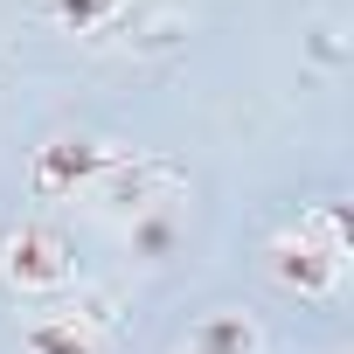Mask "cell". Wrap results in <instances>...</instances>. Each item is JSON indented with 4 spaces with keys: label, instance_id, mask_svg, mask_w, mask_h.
<instances>
[{
    "label": "cell",
    "instance_id": "cell-5",
    "mask_svg": "<svg viewBox=\"0 0 354 354\" xmlns=\"http://www.w3.org/2000/svg\"><path fill=\"white\" fill-rule=\"evenodd\" d=\"M181 354H264V326H257V313L223 306V313H202V319L188 326Z\"/></svg>",
    "mask_w": 354,
    "mask_h": 354
},
{
    "label": "cell",
    "instance_id": "cell-1",
    "mask_svg": "<svg viewBox=\"0 0 354 354\" xmlns=\"http://www.w3.org/2000/svg\"><path fill=\"white\" fill-rule=\"evenodd\" d=\"M347 257H354V236H347V216H340V202H313V209H299L285 230H271V243H264V271H271V285H285V292H299V299H340V285H347Z\"/></svg>",
    "mask_w": 354,
    "mask_h": 354
},
{
    "label": "cell",
    "instance_id": "cell-3",
    "mask_svg": "<svg viewBox=\"0 0 354 354\" xmlns=\"http://www.w3.org/2000/svg\"><path fill=\"white\" fill-rule=\"evenodd\" d=\"M118 160H125V146H111V139H97V132H56V139H42V146L28 153V188H35L42 202H63V195H77V188H97Z\"/></svg>",
    "mask_w": 354,
    "mask_h": 354
},
{
    "label": "cell",
    "instance_id": "cell-4",
    "mask_svg": "<svg viewBox=\"0 0 354 354\" xmlns=\"http://www.w3.org/2000/svg\"><path fill=\"white\" fill-rule=\"evenodd\" d=\"M28 354H111V313L97 306H63V313H35L21 326Z\"/></svg>",
    "mask_w": 354,
    "mask_h": 354
},
{
    "label": "cell",
    "instance_id": "cell-6",
    "mask_svg": "<svg viewBox=\"0 0 354 354\" xmlns=\"http://www.w3.org/2000/svg\"><path fill=\"white\" fill-rule=\"evenodd\" d=\"M132 0H42V15L63 28V35H104Z\"/></svg>",
    "mask_w": 354,
    "mask_h": 354
},
{
    "label": "cell",
    "instance_id": "cell-2",
    "mask_svg": "<svg viewBox=\"0 0 354 354\" xmlns=\"http://www.w3.org/2000/svg\"><path fill=\"white\" fill-rule=\"evenodd\" d=\"M0 285L15 299H56L77 285V250L49 223H15L0 236Z\"/></svg>",
    "mask_w": 354,
    "mask_h": 354
}]
</instances>
